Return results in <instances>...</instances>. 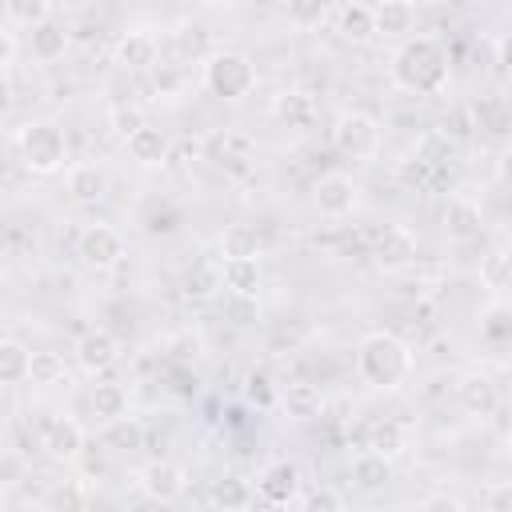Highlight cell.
I'll list each match as a JSON object with an SVG mask.
<instances>
[{"label":"cell","mask_w":512,"mask_h":512,"mask_svg":"<svg viewBox=\"0 0 512 512\" xmlns=\"http://www.w3.org/2000/svg\"><path fill=\"white\" fill-rule=\"evenodd\" d=\"M392 84L416 96H440L448 84V52L436 36H412L392 56Z\"/></svg>","instance_id":"1"},{"label":"cell","mask_w":512,"mask_h":512,"mask_svg":"<svg viewBox=\"0 0 512 512\" xmlns=\"http://www.w3.org/2000/svg\"><path fill=\"white\" fill-rule=\"evenodd\" d=\"M356 372L376 392H396L412 376V348L396 332H368L356 344Z\"/></svg>","instance_id":"2"},{"label":"cell","mask_w":512,"mask_h":512,"mask_svg":"<svg viewBox=\"0 0 512 512\" xmlns=\"http://www.w3.org/2000/svg\"><path fill=\"white\" fill-rule=\"evenodd\" d=\"M200 84L208 88V96L236 104L256 92V64L240 48H212L208 60H200Z\"/></svg>","instance_id":"3"},{"label":"cell","mask_w":512,"mask_h":512,"mask_svg":"<svg viewBox=\"0 0 512 512\" xmlns=\"http://www.w3.org/2000/svg\"><path fill=\"white\" fill-rule=\"evenodd\" d=\"M16 148H20V164L32 176H56L68 164V136L56 120H28L16 132Z\"/></svg>","instance_id":"4"},{"label":"cell","mask_w":512,"mask_h":512,"mask_svg":"<svg viewBox=\"0 0 512 512\" xmlns=\"http://www.w3.org/2000/svg\"><path fill=\"white\" fill-rule=\"evenodd\" d=\"M332 148L348 160H372L380 148V124L368 112H340L332 124Z\"/></svg>","instance_id":"5"},{"label":"cell","mask_w":512,"mask_h":512,"mask_svg":"<svg viewBox=\"0 0 512 512\" xmlns=\"http://www.w3.org/2000/svg\"><path fill=\"white\" fill-rule=\"evenodd\" d=\"M76 256L92 268V272H108L124 260V236L112 224H84L76 236Z\"/></svg>","instance_id":"6"},{"label":"cell","mask_w":512,"mask_h":512,"mask_svg":"<svg viewBox=\"0 0 512 512\" xmlns=\"http://www.w3.org/2000/svg\"><path fill=\"white\" fill-rule=\"evenodd\" d=\"M300 488H304V472H300V464L288 460V456L268 460L264 472H260V480H256L260 500H268V504H276V508L296 504V500H300Z\"/></svg>","instance_id":"7"},{"label":"cell","mask_w":512,"mask_h":512,"mask_svg":"<svg viewBox=\"0 0 512 512\" xmlns=\"http://www.w3.org/2000/svg\"><path fill=\"white\" fill-rule=\"evenodd\" d=\"M356 200H360V192H356V180H352L348 172H324V176H316V184H312V204H316V212L328 216V220L348 216V212L356 208Z\"/></svg>","instance_id":"8"},{"label":"cell","mask_w":512,"mask_h":512,"mask_svg":"<svg viewBox=\"0 0 512 512\" xmlns=\"http://www.w3.org/2000/svg\"><path fill=\"white\" fill-rule=\"evenodd\" d=\"M372 260L384 272H400L416 260V236L404 224H384L380 232H372Z\"/></svg>","instance_id":"9"},{"label":"cell","mask_w":512,"mask_h":512,"mask_svg":"<svg viewBox=\"0 0 512 512\" xmlns=\"http://www.w3.org/2000/svg\"><path fill=\"white\" fill-rule=\"evenodd\" d=\"M40 448L60 460V464H72L84 456V428L72 420V416H48L40 424Z\"/></svg>","instance_id":"10"},{"label":"cell","mask_w":512,"mask_h":512,"mask_svg":"<svg viewBox=\"0 0 512 512\" xmlns=\"http://www.w3.org/2000/svg\"><path fill=\"white\" fill-rule=\"evenodd\" d=\"M76 364L88 372V376H104L116 360H120V340L108 332V328H88L76 336Z\"/></svg>","instance_id":"11"},{"label":"cell","mask_w":512,"mask_h":512,"mask_svg":"<svg viewBox=\"0 0 512 512\" xmlns=\"http://www.w3.org/2000/svg\"><path fill=\"white\" fill-rule=\"evenodd\" d=\"M140 488H144L148 500H156V504H172V500L184 496V488H188V472H184L176 460H152V464L140 468Z\"/></svg>","instance_id":"12"},{"label":"cell","mask_w":512,"mask_h":512,"mask_svg":"<svg viewBox=\"0 0 512 512\" xmlns=\"http://www.w3.org/2000/svg\"><path fill=\"white\" fill-rule=\"evenodd\" d=\"M444 236L452 244H476L484 236V212L468 196H452L444 208Z\"/></svg>","instance_id":"13"},{"label":"cell","mask_w":512,"mask_h":512,"mask_svg":"<svg viewBox=\"0 0 512 512\" xmlns=\"http://www.w3.org/2000/svg\"><path fill=\"white\" fill-rule=\"evenodd\" d=\"M324 408H328V400H324V392H320L312 380H292V384L280 388V412H284L288 420H296V424L320 420Z\"/></svg>","instance_id":"14"},{"label":"cell","mask_w":512,"mask_h":512,"mask_svg":"<svg viewBox=\"0 0 512 512\" xmlns=\"http://www.w3.org/2000/svg\"><path fill=\"white\" fill-rule=\"evenodd\" d=\"M156 56H160V44H156V36L152 32H124L116 44H112V60L124 68V72H144V68H152L156 64Z\"/></svg>","instance_id":"15"},{"label":"cell","mask_w":512,"mask_h":512,"mask_svg":"<svg viewBox=\"0 0 512 512\" xmlns=\"http://www.w3.org/2000/svg\"><path fill=\"white\" fill-rule=\"evenodd\" d=\"M348 472H352V484H356L360 492H380V488H388V484H392V476H396L392 456H384V452H376V448L356 452Z\"/></svg>","instance_id":"16"},{"label":"cell","mask_w":512,"mask_h":512,"mask_svg":"<svg viewBox=\"0 0 512 512\" xmlns=\"http://www.w3.org/2000/svg\"><path fill=\"white\" fill-rule=\"evenodd\" d=\"M248 152H252V140L248 136H236V132H224V128L208 132L204 144H200V156L208 164H220V168H232V164L248 160Z\"/></svg>","instance_id":"17"},{"label":"cell","mask_w":512,"mask_h":512,"mask_svg":"<svg viewBox=\"0 0 512 512\" xmlns=\"http://www.w3.org/2000/svg\"><path fill=\"white\" fill-rule=\"evenodd\" d=\"M64 184H68V196H72L76 204H96V200H104V192H108V172H104L100 164H72Z\"/></svg>","instance_id":"18"},{"label":"cell","mask_w":512,"mask_h":512,"mask_svg":"<svg viewBox=\"0 0 512 512\" xmlns=\"http://www.w3.org/2000/svg\"><path fill=\"white\" fill-rule=\"evenodd\" d=\"M88 408L100 424L120 420V416H128V388L120 380H96L88 392Z\"/></svg>","instance_id":"19"},{"label":"cell","mask_w":512,"mask_h":512,"mask_svg":"<svg viewBox=\"0 0 512 512\" xmlns=\"http://www.w3.org/2000/svg\"><path fill=\"white\" fill-rule=\"evenodd\" d=\"M336 32L348 40V44H368L376 36V8L360 4V0H348L336 16Z\"/></svg>","instance_id":"20"},{"label":"cell","mask_w":512,"mask_h":512,"mask_svg":"<svg viewBox=\"0 0 512 512\" xmlns=\"http://www.w3.org/2000/svg\"><path fill=\"white\" fill-rule=\"evenodd\" d=\"M28 48H32V56H36L40 64L60 60V56L68 52V32H64V24H56L52 16L40 20V24H32V28H28Z\"/></svg>","instance_id":"21"},{"label":"cell","mask_w":512,"mask_h":512,"mask_svg":"<svg viewBox=\"0 0 512 512\" xmlns=\"http://www.w3.org/2000/svg\"><path fill=\"white\" fill-rule=\"evenodd\" d=\"M456 396H460V404H464L472 416H488V412L496 408V400H500L492 376H484V372H468V376H460Z\"/></svg>","instance_id":"22"},{"label":"cell","mask_w":512,"mask_h":512,"mask_svg":"<svg viewBox=\"0 0 512 512\" xmlns=\"http://www.w3.org/2000/svg\"><path fill=\"white\" fill-rule=\"evenodd\" d=\"M416 24V8L412 0H380L376 4V36L384 40H404Z\"/></svg>","instance_id":"23"},{"label":"cell","mask_w":512,"mask_h":512,"mask_svg":"<svg viewBox=\"0 0 512 512\" xmlns=\"http://www.w3.org/2000/svg\"><path fill=\"white\" fill-rule=\"evenodd\" d=\"M220 284L228 292H260V256H224L220 260Z\"/></svg>","instance_id":"24"},{"label":"cell","mask_w":512,"mask_h":512,"mask_svg":"<svg viewBox=\"0 0 512 512\" xmlns=\"http://www.w3.org/2000/svg\"><path fill=\"white\" fill-rule=\"evenodd\" d=\"M28 372H32V348L16 336H4L0 340V384L16 388L28 380Z\"/></svg>","instance_id":"25"},{"label":"cell","mask_w":512,"mask_h":512,"mask_svg":"<svg viewBox=\"0 0 512 512\" xmlns=\"http://www.w3.org/2000/svg\"><path fill=\"white\" fill-rule=\"evenodd\" d=\"M256 500V488L244 480V476H236V472H224L220 480H212V488H208V504H216V508H224V512H240V508H248Z\"/></svg>","instance_id":"26"},{"label":"cell","mask_w":512,"mask_h":512,"mask_svg":"<svg viewBox=\"0 0 512 512\" xmlns=\"http://www.w3.org/2000/svg\"><path fill=\"white\" fill-rule=\"evenodd\" d=\"M124 148H128V156H132L140 168H160V164L168 160V136H164L156 124H144Z\"/></svg>","instance_id":"27"},{"label":"cell","mask_w":512,"mask_h":512,"mask_svg":"<svg viewBox=\"0 0 512 512\" xmlns=\"http://www.w3.org/2000/svg\"><path fill=\"white\" fill-rule=\"evenodd\" d=\"M272 116L276 120H284L288 128H308L312 124V116H316V100L308 96V92H280L276 100H272Z\"/></svg>","instance_id":"28"},{"label":"cell","mask_w":512,"mask_h":512,"mask_svg":"<svg viewBox=\"0 0 512 512\" xmlns=\"http://www.w3.org/2000/svg\"><path fill=\"white\" fill-rule=\"evenodd\" d=\"M172 48H176V56H180L184 64H188V60H208V52H212L208 32H204V24H196V20H180V24H176Z\"/></svg>","instance_id":"29"},{"label":"cell","mask_w":512,"mask_h":512,"mask_svg":"<svg viewBox=\"0 0 512 512\" xmlns=\"http://www.w3.org/2000/svg\"><path fill=\"white\" fill-rule=\"evenodd\" d=\"M104 444L112 452H140L144 448V424L136 416H120L104 424Z\"/></svg>","instance_id":"30"},{"label":"cell","mask_w":512,"mask_h":512,"mask_svg":"<svg viewBox=\"0 0 512 512\" xmlns=\"http://www.w3.org/2000/svg\"><path fill=\"white\" fill-rule=\"evenodd\" d=\"M28 380L36 388H56V384H68V364L60 352H32V372Z\"/></svg>","instance_id":"31"},{"label":"cell","mask_w":512,"mask_h":512,"mask_svg":"<svg viewBox=\"0 0 512 512\" xmlns=\"http://www.w3.org/2000/svg\"><path fill=\"white\" fill-rule=\"evenodd\" d=\"M476 124L488 132V136H512V104L492 96V100H480L476 104Z\"/></svg>","instance_id":"32"},{"label":"cell","mask_w":512,"mask_h":512,"mask_svg":"<svg viewBox=\"0 0 512 512\" xmlns=\"http://www.w3.org/2000/svg\"><path fill=\"white\" fill-rule=\"evenodd\" d=\"M144 124H148V112H144L140 104H112V112H108V128H112V136L124 140V144H128Z\"/></svg>","instance_id":"33"},{"label":"cell","mask_w":512,"mask_h":512,"mask_svg":"<svg viewBox=\"0 0 512 512\" xmlns=\"http://www.w3.org/2000/svg\"><path fill=\"white\" fill-rule=\"evenodd\" d=\"M220 256H260V236L248 224H228L220 232Z\"/></svg>","instance_id":"34"},{"label":"cell","mask_w":512,"mask_h":512,"mask_svg":"<svg viewBox=\"0 0 512 512\" xmlns=\"http://www.w3.org/2000/svg\"><path fill=\"white\" fill-rule=\"evenodd\" d=\"M224 316L236 328H252V324H260V300L252 292H228L224 296Z\"/></svg>","instance_id":"35"},{"label":"cell","mask_w":512,"mask_h":512,"mask_svg":"<svg viewBox=\"0 0 512 512\" xmlns=\"http://www.w3.org/2000/svg\"><path fill=\"white\" fill-rule=\"evenodd\" d=\"M404 444H408V436H404V424H400V420H380V424H372V432H368V448H376V452H384V456L404 452Z\"/></svg>","instance_id":"36"},{"label":"cell","mask_w":512,"mask_h":512,"mask_svg":"<svg viewBox=\"0 0 512 512\" xmlns=\"http://www.w3.org/2000/svg\"><path fill=\"white\" fill-rule=\"evenodd\" d=\"M480 284L484 288H512V252H488L480 260Z\"/></svg>","instance_id":"37"},{"label":"cell","mask_w":512,"mask_h":512,"mask_svg":"<svg viewBox=\"0 0 512 512\" xmlns=\"http://www.w3.org/2000/svg\"><path fill=\"white\" fill-rule=\"evenodd\" d=\"M244 396H248L256 408H272V404H280V388L272 384V376H268L264 368H252V372L244 376Z\"/></svg>","instance_id":"38"},{"label":"cell","mask_w":512,"mask_h":512,"mask_svg":"<svg viewBox=\"0 0 512 512\" xmlns=\"http://www.w3.org/2000/svg\"><path fill=\"white\" fill-rule=\"evenodd\" d=\"M328 12V0H288V20L296 28H316Z\"/></svg>","instance_id":"39"},{"label":"cell","mask_w":512,"mask_h":512,"mask_svg":"<svg viewBox=\"0 0 512 512\" xmlns=\"http://www.w3.org/2000/svg\"><path fill=\"white\" fill-rule=\"evenodd\" d=\"M8 20L32 28V24L48 20V0H8Z\"/></svg>","instance_id":"40"},{"label":"cell","mask_w":512,"mask_h":512,"mask_svg":"<svg viewBox=\"0 0 512 512\" xmlns=\"http://www.w3.org/2000/svg\"><path fill=\"white\" fill-rule=\"evenodd\" d=\"M180 84H184V68H180V64H160V72H156V92L168 96V92H176Z\"/></svg>","instance_id":"41"},{"label":"cell","mask_w":512,"mask_h":512,"mask_svg":"<svg viewBox=\"0 0 512 512\" xmlns=\"http://www.w3.org/2000/svg\"><path fill=\"white\" fill-rule=\"evenodd\" d=\"M484 504H488L492 512H512V480L492 484V488H488V496H484Z\"/></svg>","instance_id":"42"},{"label":"cell","mask_w":512,"mask_h":512,"mask_svg":"<svg viewBox=\"0 0 512 512\" xmlns=\"http://www.w3.org/2000/svg\"><path fill=\"white\" fill-rule=\"evenodd\" d=\"M212 284H220V268H216V272L196 268V276L188 272V292H192V296H208V292H212Z\"/></svg>","instance_id":"43"},{"label":"cell","mask_w":512,"mask_h":512,"mask_svg":"<svg viewBox=\"0 0 512 512\" xmlns=\"http://www.w3.org/2000/svg\"><path fill=\"white\" fill-rule=\"evenodd\" d=\"M420 508H428V512H432V508H440V512H460V508H464V500H460V496H452V492H432V496H424V500H420Z\"/></svg>","instance_id":"44"},{"label":"cell","mask_w":512,"mask_h":512,"mask_svg":"<svg viewBox=\"0 0 512 512\" xmlns=\"http://www.w3.org/2000/svg\"><path fill=\"white\" fill-rule=\"evenodd\" d=\"M304 504H308V508H344V496H336V492H328V488H320V492H312V496H304Z\"/></svg>","instance_id":"45"},{"label":"cell","mask_w":512,"mask_h":512,"mask_svg":"<svg viewBox=\"0 0 512 512\" xmlns=\"http://www.w3.org/2000/svg\"><path fill=\"white\" fill-rule=\"evenodd\" d=\"M496 172H500V180H504V188H512V148H504V156H500V164H496Z\"/></svg>","instance_id":"46"},{"label":"cell","mask_w":512,"mask_h":512,"mask_svg":"<svg viewBox=\"0 0 512 512\" xmlns=\"http://www.w3.org/2000/svg\"><path fill=\"white\" fill-rule=\"evenodd\" d=\"M496 64H504V68H512V36H504V40L496 44Z\"/></svg>","instance_id":"47"},{"label":"cell","mask_w":512,"mask_h":512,"mask_svg":"<svg viewBox=\"0 0 512 512\" xmlns=\"http://www.w3.org/2000/svg\"><path fill=\"white\" fill-rule=\"evenodd\" d=\"M12 60H16V36L8 32L4 36V68H12Z\"/></svg>","instance_id":"48"},{"label":"cell","mask_w":512,"mask_h":512,"mask_svg":"<svg viewBox=\"0 0 512 512\" xmlns=\"http://www.w3.org/2000/svg\"><path fill=\"white\" fill-rule=\"evenodd\" d=\"M204 4H212V8H232V4H240V0H204Z\"/></svg>","instance_id":"49"}]
</instances>
